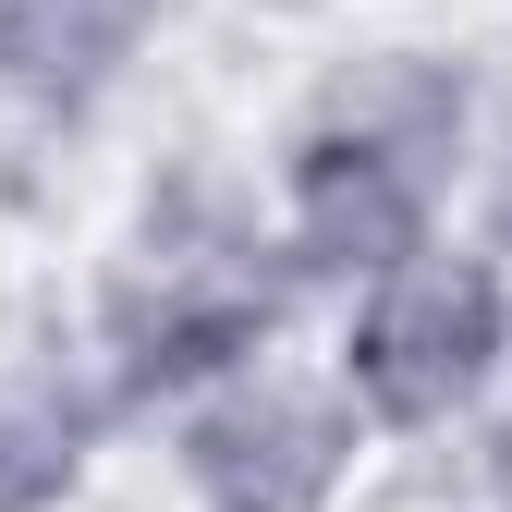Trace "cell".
Returning a JSON list of instances; mask_svg holds the SVG:
<instances>
[{
	"mask_svg": "<svg viewBox=\"0 0 512 512\" xmlns=\"http://www.w3.org/2000/svg\"><path fill=\"white\" fill-rule=\"evenodd\" d=\"M476 159H488V122L452 49H342L281 110L256 183H269V220L305 293L342 305L354 281H378L391 256L439 244L476 208Z\"/></svg>",
	"mask_w": 512,
	"mask_h": 512,
	"instance_id": "obj_1",
	"label": "cell"
},
{
	"mask_svg": "<svg viewBox=\"0 0 512 512\" xmlns=\"http://www.w3.org/2000/svg\"><path fill=\"white\" fill-rule=\"evenodd\" d=\"M305 269L281 256V220H269V183H232V171H159L135 220L98 244V281H86V317L74 330L110 354L122 403L147 427L208 391V378L256 366L293 342L305 317Z\"/></svg>",
	"mask_w": 512,
	"mask_h": 512,
	"instance_id": "obj_2",
	"label": "cell"
},
{
	"mask_svg": "<svg viewBox=\"0 0 512 512\" xmlns=\"http://www.w3.org/2000/svg\"><path fill=\"white\" fill-rule=\"evenodd\" d=\"M330 366H342V391L366 403L378 439L488 427V403L512 391V256L476 220L391 256L378 281H354L330 305Z\"/></svg>",
	"mask_w": 512,
	"mask_h": 512,
	"instance_id": "obj_3",
	"label": "cell"
},
{
	"mask_svg": "<svg viewBox=\"0 0 512 512\" xmlns=\"http://www.w3.org/2000/svg\"><path fill=\"white\" fill-rule=\"evenodd\" d=\"M366 452H391V439L366 427L330 354H293V342L159 415V464L183 512H342Z\"/></svg>",
	"mask_w": 512,
	"mask_h": 512,
	"instance_id": "obj_4",
	"label": "cell"
},
{
	"mask_svg": "<svg viewBox=\"0 0 512 512\" xmlns=\"http://www.w3.org/2000/svg\"><path fill=\"white\" fill-rule=\"evenodd\" d=\"M122 427H147L135 403H122V378L86 330H37L0 354V512H74Z\"/></svg>",
	"mask_w": 512,
	"mask_h": 512,
	"instance_id": "obj_5",
	"label": "cell"
},
{
	"mask_svg": "<svg viewBox=\"0 0 512 512\" xmlns=\"http://www.w3.org/2000/svg\"><path fill=\"white\" fill-rule=\"evenodd\" d=\"M159 37L171 0H0V110L74 135L159 61Z\"/></svg>",
	"mask_w": 512,
	"mask_h": 512,
	"instance_id": "obj_6",
	"label": "cell"
},
{
	"mask_svg": "<svg viewBox=\"0 0 512 512\" xmlns=\"http://www.w3.org/2000/svg\"><path fill=\"white\" fill-rule=\"evenodd\" d=\"M476 232L512 256V122H500V135H488V159H476Z\"/></svg>",
	"mask_w": 512,
	"mask_h": 512,
	"instance_id": "obj_7",
	"label": "cell"
},
{
	"mask_svg": "<svg viewBox=\"0 0 512 512\" xmlns=\"http://www.w3.org/2000/svg\"><path fill=\"white\" fill-rule=\"evenodd\" d=\"M476 512H512V403H488V439H476Z\"/></svg>",
	"mask_w": 512,
	"mask_h": 512,
	"instance_id": "obj_8",
	"label": "cell"
}]
</instances>
